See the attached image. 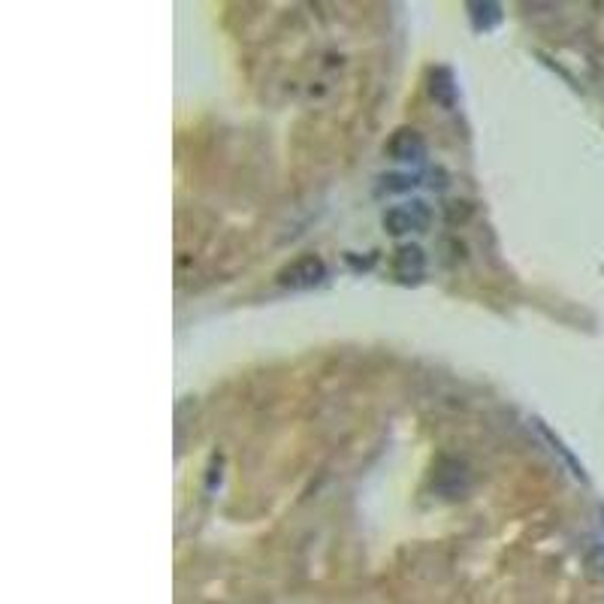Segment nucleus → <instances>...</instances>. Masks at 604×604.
I'll return each mask as SVG.
<instances>
[{"mask_svg":"<svg viewBox=\"0 0 604 604\" xmlns=\"http://www.w3.org/2000/svg\"><path fill=\"white\" fill-rule=\"evenodd\" d=\"M381 224L393 237H403V233H415V230H427L429 227V209L424 202H408V206H393L384 212Z\"/></svg>","mask_w":604,"mask_h":604,"instance_id":"f03ea898","label":"nucleus"},{"mask_svg":"<svg viewBox=\"0 0 604 604\" xmlns=\"http://www.w3.org/2000/svg\"><path fill=\"white\" fill-rule=\"evenodd\" d=\"M323 278H327V263L320 261L318 254H303L278 273V285L287 290H308V287H318Z\"/></svg>","mask_w":604,"mask_h":604,"instance_id":"f257e3e1","label":"nucleus"},{"mask_svg":"<svg viewBox=\"0 0 604 604\" xmlns=\"http://www.w3.org/2000/svg\"><path fill=\"white\" fill-rule=\"evenodd\" d=\"M469 10H472V24L477 31H493L502 22L498 3H469Z\"/></svg>","mask_w":604,"mask_h":604,"instance_id":"423d86ee","label":"nucleus"},{"mask_svg":"<svg viewBox=\"0 0 604 604\" xmlns=\"http://www.w3.org/2000/svg\"><path fill=\"white\" fill-rule=\"evenodd\" d=\"M393 273L399 275V282L411 285V282H420L424 273H427V257L417 245H403L393 257Z\"/></svg>","mask_w":604,"mask_h":604,"instance_id":"20e7f679","label":"nucleus"},{"mask_svg":"<svg viewBox=\"0 0 604 604\" xmlns=\"http://www.w3.org/2000/svg\"><path fill=\"white\" fill-rule=\"evenodd\" d=\"M457 79H453V73L448 67H439V70H432V97H436V103L444 109L457 107Z\"/></svg>","mask_w":604,"mask_h":604,"instance_id":"39448f33","label":"nucleus"},{"mask_svg":"<svg viewBox=\"0 0 604 604\" xmlns=\"http://www.w3.org/2000/svg\"><path fill=\"white\" fill-rule=\"evenodd\" d=\"M417 185L415 176H387L384 178V190H411Z\"/></svg>","mask_w":604,"mask_h":604,"instance_id":"0eeeda50","label":"nucleus"},{"mask_svg":"<svg viewBox=\"0 0 604 604\" xmlns=\"http://www.w3.org/2000/svg\"><path fill=\"white\" fill-rule=\"evenodd\" d=\"M387 154H391L393 161H399V164H417V161H424V154H427V143H424V136L411 128H399V131L393 133L391 143H387Z\"/></svg>","mask_w":604,"mask_h":604,"instance_id":"7ed1b4c3","label":"nucleus"}]
</instances>
